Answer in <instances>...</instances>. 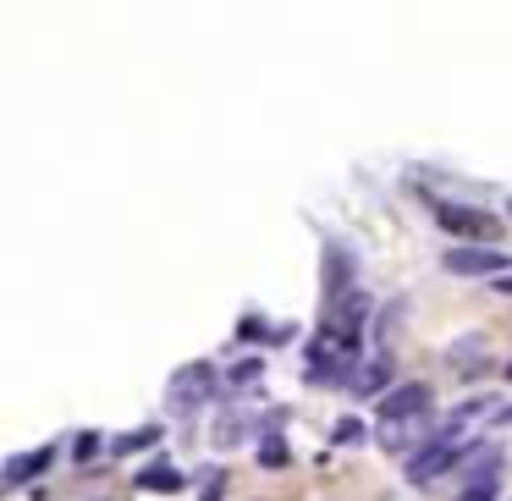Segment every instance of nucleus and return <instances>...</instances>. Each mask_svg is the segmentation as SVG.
I'll return each instance as SVG.
<instances>
[{"mask_svg": "<svg viewBox=\"0 0 512 501\" xmlns=\"http://www.w3.org/2000/svg\"><path fill=\"white\" fill-rule=\"evenodd\" d=\"M215 391H221V375H215L210 364H188V369L171 375V408H177V413H199Z\"/></svg>", "mask_w": 512, "mask_h": 501, "instance_id": "1", "label": "nucleus"}, {"mask_svg": "<svg viewBox=\"0 0 512 501\" xmlns=\"http://www.w3.org/2000/svg\"><path fill=\"white\" fill-rule=\"evenodd\" d=\"M463 463V446H457V435H441V441L419 446V452L408 457V479L413 485H430V479H441L446 468Z\"/></svg>", "mask_w": 512, "mask_h": 501, "instance_id": "2", "label": "nucleus"}, {"mask_svg": "<svg viewBox=\"0 0 512 501\" xmlns=\"http://www.w3.org/2000/svg\"><path fill=\"white\" fill-rule=\"evenodd\" d=\"M430 413V386L424 380H408V386H391L380 397V424H419Z\"/></svg>", "mask_w": 512, "mask_h": 501, "instance_id": "3", "label": "nucleus"}, {"mask_svg": "<svg viewBox=\"0 0 512 501\" xmlns=\"http://www.w3.org/2000/svg\"><path fill=\"white\" fill-rule=\"evenodd\" d=\"M435 221L452 237H474V248H490L485 237H496V221L485 210H463V204H435Z\"/></svg>", "mask_w": 512, "mask_h": 501, "instance_id": "4", "label": "nucleus"}, {"mask_svg": "<svg viewBox=\"0 0 512 501\" xmlns=\"http://www.w3.org/2000/svg\"><path fill=\"white\" fill-rule=\"evenodd\" d=\"M452 276H507V254L501 248H446V259H441Z\"/></svg>", "mask_w": 512, "mask_h": 501, "instance_id": "5", "label": "nucleus"}, {"mask_svg": "<svg viewBox=\"0 0 512 501\" xmlns=\"http://www.w3.org/2000/svg\"><path fill=\"white\" fill-rule=\"evenodd\" d=\"M446 358H452V369H457L463 380H474V375H485L490 342H485V336H457V342H452V353H446Z\"/></svg>", "mask_w": 512, "mask_h": 501, "instance_id": "6", "label": "nucleus"}, {"mask_svg": "<svg viewBox=\"0 0 512 501\" xmlns=\"http://www.w3.org/2000/svg\"><path fill=\"white\" fill-rule=\"evenodd\" d=\"M182 485H188V474L171 468V463H149L144 474H138V490H166V496H177Z\"/></svg>", "mask_w": 512, "mask_h": 501, "instance_id": "7", "label": "nucleus"}, {"mask_svg": "<svg viewBox=\"0 0 512 501\" xmlns=\"http://www.w3.org/2000/svg\"><path fill=\"white\" fill-rule=\"evenodd\" d=\"M50 457H56L50 446H39V452H23V457H12V463H6V485L17 490L28 474H39V468H50Z\"/></svg>", "mask_w": 512, "mask_h": 501, "instance_id": "8", "label": "nucleus"}, {"mask_svg": "<svg viewBox=\"0 0 512 501\" xmlns=\"http://www.w3.org/2000/svg\"><path fill=\"white\" fill-rule=\"evenodd\" d=\"M496 468H501L496 446H474V452H468V485H490V479H496Z\"/></svg>", "mask_w": 512, "mask_h": 501, "instance_id": "9", "label": "nucleus"}, {"mask_svg": "<svg viewBox=\"0 0 512 501\" xmlns=\"http://www.w3.org/2000/svg\"><path fill=\"white\" fill-rule=\"evenodd\" d=\"M149 446H160V424H144V430H133V435H116L111 457H133V452H149Z\"/></svg>", "mask_w": 512, "mask_h": 501, "instance_id": "10", "label": "nucleus"}, {"mask_svg": "<svg viewBox=\"0 0 512 501\" xmlns=\"http://www.w3.org/2000/svg\"><path fill=\"white\" fill-rule=\"evenodd\" d=\"M287 463H292L287 441L281 435H259V468H287Z\"/></svg>", "mask_w": 512, "mask_h": 501, "instance_id": "11", "label": "nucleus"}, {"mask_svg": "<svg viewBox=\"0 0 512 501\" xmlns=\"http://www.w3.org/2000/svg\"><path fill=\"white\" fill-rule=\"evenodd\" d=\"M380 386H386V358H375V364H364L353 375V391H380Z\"/></svg>", "mask_w": 512, "mask_h": 501, "instance_id": "12", "label": "nucleus"}, {"mask_svg": "<svg viewBox=\"0 0 512 501\" xmlns=\"http://www.w3.org/2000/svg\"><path fill=\"white\" fill-rule=\"evenodd\" d=\"M72 452H78V463H89V457H100V452H105V435H100V430H83Z\"/></svg>", "mask_w": 512, "mask_h": 501, "instance_id": "13", "label": "nucleus"}, {"mask_svg": "<svg viewBox=\"0 0 512 501\" xmlns=\"http://www.w3.org/2000/svg\"><path fill=\"white\" fill-rule=\"evenodd\" d=\"M210 441H215V446H237V441H243V424H237V419H215Z\"/></svg>", "mask_w": 512, "mask_h": 501, "instance_id": "14", "label": "nucleus"}, {"mask_svg": "<svg viewBox=\"0 0 512 501\" xmlns=\"http://www.w3.org/2000/svg\"><path fill=\"white\" fill-rule=\"evenodd\" d=\"M259 369H265L259 358H243V364H232V375H226V380H232V386H248V380H259Z\"/></svg>", "mask_w": 512, "mask_h": 501, "instance_id": "15", "label": "nucleus"}, {"mask_svg": "<svg viewBox=\"0 0 512 501\" xmlns=\"http://www.w3.org/2000/svg\"><path fill=\"white\" fill-rule=\"evenodd\" d=\"M358 441H364V424H358V419L336 424V446H358Z\"/></svg>", "mask_w": 512, "mask_h": 501, "instance_id": "16", "label": "nucleus"}, {"mask_svg": "<svg viewBox=\"0 0 512 501\" xmlns=\"http://www.w3.org/2000/svg\"><path fill=\"white\" fill-rule=\"evenodd\" d=\"M221 490H226V474H210V479H204V501H221Z\"/></svg>", "mask_w": 512, "mask_h": 501, "instance_id": "17", "label": "nucleus"}, {"mask_svg": "<svg viewBox=\"0 0 512 501\" xmlns=\"http://www.w3.org/2000/svg\"><path fill=\"white\" fill-rule=\"evenodd\" d=\"M457 501H496V490H490V485H468Z\"/></svg>", "mask_w": 512, "mask_h": 501, "instance_id": "18", "label": "nucleus"}, {"mask_svg": "<svg viewBox=\"0 0 512 501\" xmlns=\"http://www.w3.org/2000/svg\"><path fill=\"white\" fill-rule=\"evenodd\" d=\"M490 287H496V292H507V298H512V270H507V276H496Z\"/></svg>", "mask_w": 512, "mask_h": 501, "instance_id": "19", "label": "nucleus"}, {"mask_svg": "<svg viewBox=\"0 0 512 501\" xmlns=\"http://www.w3.org/2000/svg\"><path fill=\"white\" fill-rule=\"evenodd\" d=\"M507 380H512V364H507Z\"/></svg>", "mask_w": 512, "mask_h": 501, "instance_id": "20", "label": "nucleus"}, {"mask_svg": "<svg viewBox=\"0 0 512 501\" xmlns=\"http://www.w3.org/2000/svg\"><path fill=\"white\" fill-rule=\"evenodd\" d=\"M507 210H512V204H507Z\"/></svg>", "mask_w": 512, "mask_h": 501, "instance_id": "21", "label": "nucleus"}]
</instances>
